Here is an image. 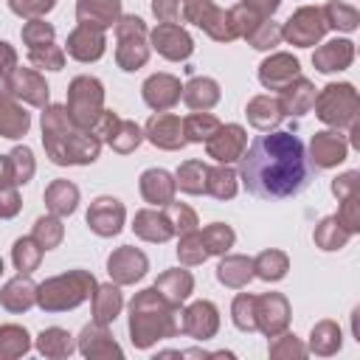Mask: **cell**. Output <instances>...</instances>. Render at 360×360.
<instances>
[{
  "label": "cell",
  "mask_w": 360,
  "mask_h": 360,
  "mask_svg": "<svg viewBox=\"0 0 360 360\" xmlns=\"http://www.w3.org/2000/svg\"><path fill=\"white\" fill-rule=\"evenodd\" d=\"M141 188H143V197L149 202H169L172 200V180L163 169H149L143 172L141 177Z\"/></svg>",
  "instance_id": "obj_10"
},
{
  "label": "cell",
  "mask_w": 360,
  "mask_h": 360,
  "mask_svg": "<svg viewBox=\"0 0 360 360\" xmlns=\"http://www.w3.org/2000/svg\"><path fill=\"white\" fill-rule=\"evenodd\" d=\"M135 233H141L143 239H158V242H163V239H169L172 236V228H169V219L166 217H160V214H152V211H141L138 217H135Z\"/></svg>",
  "instance_id": "obj_11"
},
{
  "label": "cell",
  "mask_w": 360,
  "mask_h": 360,
  "mask_svg": "<svg viewBox=\"0 0 360 360\" xmlns=\"http://www.w3.org/2000/svg\"><path fill=\"white\" fill-rule=\"evenodd\" d=\"M45 200H48V205H51L56 214H70V211L76 208L79 191H76V186H70V183L59 180V183H53V186L48 188Z\"/></svg>",
  "instance_id": "obj_14"
},
{
  "label": "cell",
  "mask_w": 360,
  "mask_h": 360,
  "mask_svg": "<svg viewBox=\"0 0 360 360\" xmlns=\"http://www.w3.org/2000/svg\"><path fill=\"white\" fill-rule=\"evenodd\" d=\"M20 202H17V194L14 191H0V217H11L17 214Z\"/></svg>",
  "instance_id": "obj_30"
},
{
  "label": "cell",
  "mask_w": 360,
  "mask_h": 360,
  "mask_svg": "<svg viewBox=\"0 0 360 360\" xmlns=\"http://www.w3.org/2000/svg\"><path fill=\"white\" fill-rule=\"evenodd\" d=\"M14 93L17 96H25L31 104H45V98H48V87H45V82H39L34 73H28V70H17L14 73Z\"/></svg>",
  "instance_id": "obj_13"
},
{
  "label": "cell",
  "mask_w": 360,
  "mask_h": 360,
  "mask_svg": "<svg viewBox=\"0 0 360 360\" xmlns=\"http://www.w3.org/2000/svg\"><path fill=\"white\" fill-rule=\"evenodd\" d=\"M101 104V84L90 76H79L70 84V112L82 127H90Z\"/></svg>",
  "instance_id": "obj_2"
},
{
  "label": "cell",
  "mask_w": 360,
  "mask_h": 360,
  "mask_svg": "<svg viewBox=\"0 0 360 360\" xmlns=\"http://www.w3.org/2000/svg\"><path fill=\"white\" fill-rule=\"evenodd\" d=\"M169 214L174 217V222H177L174 228H177V231H183V233H191V231H194L197 217H194V211H191V208H186V205H177V202H174V205L169 208Z\"/></svg>",
  "instance_id": "obj_27"
},
{
  "label": "cell",
  "mask_w": 360,
  "mask_h": 360,
  "mask_svg": "<svg viewBox=\"0 0 360 360\" xmlns=\"http://www.w3.org/2000/svg\"><path fill=\"white\" fill-rule=\"evenodd\" d=\"M149 141L158 143V146H166V149L180 146L183 138H180V124H177V118H172V115H155V118L149 121Z\"/></svg>",
  "instance_id": "obj_8"
},
{
  "label": "cell",
  "mask_w": 360,
  "mask_h": 360,
  "mask_svg": "<svg viewBox=\"0 0 360 360\" xmlns=\"http://www.w3.org/2000/svg\"><path fill=\"white\" fill-rule=\"evenodd\" d=\"M256 267H259V276L262 278H281L284 276V270H287V259L281 256V253H262L259 256V262H256Z\"/></svg>",
  "instance_id": "obj_22"
},
{
  "label": "cell",
  "mask_w": 360,
  "mask_h": 360,
  "mask_svg": "<svg viewBox=\"0 0 360 360\" xmlns=\"http://www.w3.org/2000/svg\"><path fill=\"white\" fill-rule=\"evenodd\" d=\"M239 174L248 194L259 200H287L309 186L315 166L298 135L264 132L239 155Z\"/></svg>",
  "instance_id": "obj_1"
},
{
  "label": "cell",
  "mask_w": 360,
  "mask_h": 360,
  "mask_svg": "<svg viewBox=\"0 0 360 360\" xmlns=\"http://www.w3.org/2000/svg\"><path fill=\"white\" fill-rule=\"evenodd\" d=\"M267 65H270V68H276L273 73H270V70H267V73H262V82H264L267 87H273V79H276L278 73H287V76H295V73H298V62H295V59H290V56H276L273 62L267 59Z\"/></svg>",
  "instance_id": "obj_24"
},
{
  "label": "cell",
  "mask_w": 360,
  "mask_h": 360,
  "mask_svg": "<svg viewBox=\"0 0 360 360\" xmlns=\"http://www.w3.org/2000/svg\"><path fill=\"white\" fill-rule=\"evenodd\" d=\"M143 98H146V104L155 107V110L169 107V104H174V101L180 98V84H177V79H172V76H152V79H146V84H143Z\"/></svg>",
  "instance_id": "obj_7"
},
{
  "label": "cell",
  "mask_w": 360,
  "mask_h": 360,
  "mask_svg": "<svg viewBox=\"0 0 360 360\" xmlns=\"http://www.w3.org/2000/svg\"><path fill=\"white\" fill-rule=\"evenodd\" d=\"M31 62L39 65V68H51V70H59L62 68V53L53 48V45H45V53L39 51H31Z\"/></svg>",
  "instance_id": "obj_28"
},
{
  "label": "cell",
  "mask_w": 360,
  "mask_h": 360,
  "mask_svg": "<svg viewBox=\"0 0 360 360\" xmlns=\"http://www.w3.org/2000/svg\"><path fill=\"white\" fill-rule=\"evenodd\" d=\"M98 20L96 25H110L112 17L118 14V0H79V20Z\"/></svg>",
  "instance_id": "obj_15"
},
{
  "label": "cell",
  "mask_w": 360,
  "mask_h": 360,
  "mask_svg": "<svg viewBox=\"0 0 360 360\" xmlns=\"http://www.w3.org/2000/svg\"><path fill=\"white\" fill-rule=\"evenodd\" d=\"M217 129H219V121H217L214 115H191V118L186 121V135H188V141H205V138H211Z\"/></svg>",
  "instance_id": "obj_20"
},
{
  "label": "cell",
  "mask_w": 360,
  "mask_h": 360,
  "mask_svg": "<svg viewBox=\"0 0 360 360\" xmlns=\"http://www.w3.org/2000/svg\"><path fill=\"white\" fill-rule=\"evenodd\" d=\"M34 236H37V239L42 242V248L48 250V248H53V245L62 239V225H59L56 219H39Z\"/></svg>",
  "instance_id": "obj_23"
},
{
  "label": "cell",
  "mask_w": 360,
  "mask_h": 360,
  "mask_svg": "<svg viewBox=\"0 0 360 360\" xmlns=\"http://www.w3.org/2000/svg\"><path fill=\"white\" fill-rule=\"evenodd\" d=\"M39 250L42 248H34V242L31 239H17L14 242V264H17V270L22 273H31L34 267H37V262H39Z\"/></svg>",
  "instance_id": "obj_21"
},
{
  "label": "cell",
  "mask_w": 360,
  "mask_h": 360,
  "mask_svg": "<svg viewBox=\"0 0 360 360\" xmlns=\"http://www.w3.org/2000/svg\"><path fill=\"white\" fill-rule=\"evenodd\" d=\"M158 287H160V290L172 287L169 298H172V301H183V298H186V295L191 292V276H188V273H183V270H172V273L160 276Z\"/></svg>",
  "instance_id": "obj_19"
},
{
  "label": "cell",
  "mask_w": 360,
  "mask_h": 360,
  "mask_svg": "<svg viewBox=\"0 0 360 360\" xmlns=\"http://www.w3.org/2000/svg\"><path fill=\"white\" fill-rule=\"evenodd\" d=\"M22 37H25V42H28L31 48H37V45H45V39L51 42L53 28H51V25H45V22H28V25H25V31H22Z\"/></svg>",
  "instance_id": "obj_26"
},
{
  "label": "cell",
  "mask_w": 360,
  "mask_h": 360,
  "mask_svg": "<svg viewBox=\"0 0 360 360\" xmlns=\"http://www.w3.org/2000/svg\"><path fill=\"white\" fill-rule=\"evenodd\" d=\"M34 290H37V287H34L28 278H22V276H20V278H14V281L3 290L0 301H3L8 309H14V312H17V309L31 307V301H34Z\"/></svg>",
  "instance_id": "obj_12"
},
{
  "label": "cell",
  "mask_w": 360,
  "mask_h": 360,
  "mask_svg": "<svg viewBox=\"0 0 360 360\" xmlns=\"http://www.w3.org/2000/svg\"><path fill=\"white\" fill-rule=\"evenodd\" d=\"M208 177H211V191L217 194V197H231L233 191H236V186H233V174L228 172V169H217V172H208Z\"/></svg>",
  "instance_id": "obj_25"
},
{
  "label": "cell",
  "mask_w": 360,
  "mask_h": 360,
  "mask_svg": "<svg viewBox=\"0 0 360 360\" xmlns=\"http://www.w3.org/2000/svg\"><path fill=\"white\" fill-rule=\"evenodd\" d=\"M53 6V0H11V8L20 14H39L48 11Z\"/></svg>",
  "instance_id": "obj_29"
},
{
  "label": "cell",
  "mask_w": 360,
  "mask_h": 360,
  "mask_svg": "<svg viewBox=\"0 0 360 360\" xmlns=\"http://www.w3.org/2000/svg\"><path fill=\"white\" fill-rule=\"evenodd\" d=\"M312 155L318 158V166H332V163L343 160V146L338 143V135L323 132L312 141Z\"/></svg>",
  "instance_id": "obj_16"
},
{
  "label": "cell",
  "mask_w": 360,
  "mask_h": 360,
  "mask_svg": "<svg viewBox=\"0 0 360 360\" xmlns=\"http://www.w3.org/2000/svg\"><path fill=\"white\" fill-rule=\"evenodd\" d=\"M68 53L87 62V59H98L104 53V37L98 28H90V22H84L82 28H76L68 39Z\"/></svg>",
  "instance_id": "obj_4"
},
{
  "label": "cell",
  "mask_w": 360,
  "mask_h": 360,
  "mask_svg": "<svg viewBox=\"0 0 360 360\" xmlns=\"http://www.w3.org/2000/svg\"><path fill=\"white\" fill-rule=\"evenodd\" d=\"M98 301H96V321L98 323H107L118 315V307H121V292L115 287H101L98 290Z\"/></svg>",
  "instance_id": "obj_18"
},
{
  "label": "cell",
  "mask_w": 360,
  "mask_h": 360,
  "mask_svg": "<svg viewBox=\"0 0 360 360\" xmlns=\"http://www.w3.org/2000/svg\"><path fill=\"white\" fill-rule=\"evenodd\" d=\"M121 219H124V208L118 200L112 197H98L90 211H87V225L98 233V236H112L121 231Z\"/></svg>",
  "instance_id": "obj_3"
},
{
  "label": "cell",
  "mask_w": 360,
  "mask_h": 360,
  "mask_svg": "<svg viewBox=\"0 0 360 360\" xmlns=\"http://www.w3.org/2000/svg\"><path fill=\"white\" fill-rule=\"evenodd\" d=\"M242 143H245V132H242V127H225L222 132H219V138L217 141H211V155L217 158V160H233V158H239L242 155Z\"/></svg>",
  "instance_id": "obj_9"
},
{
  "label": "cell",
  "mask_w": 360,
  "mask_h": 360,
  "mask_svg": "<svg viewBox=\"0 0 360 360\" xmlns=\"http://www.w3.org/2000/svg\"><path fill=\"white\" fill-rule=\"evenodd\" d=\"M219 98V93H217V84L211 82V79H194L188 87H186V101L191 104V107H211L214 101Z\"/></svg>",
  "instance_id": "obj_17"
},
{
  "label": "cell",
  "mask_w": 360,
  "mask_h": 360,
  "mask_svg": "<svg viewBox=\"0 0 360 360\" xmlns=\"http://www.w3.org/2000/svg\"><path fill=\"white\" fill-rule=\"evenodd\" d=\"M155 48H158L163 56H169V59H186L194 45H191V39H188L186 31H180V28L172 25V22H166V25H160V28L155 31Z\"/></svg>",
  "instance_id": "obj_5"
},
{
  "label": "cell",
  "mask_w": 360,
  "mask_h": 360,
  "mask_svg": "<svg viewBox=\"0 0 360 360\" xmlns=\"http://www.w3.org/2000/svg\"><path fill=\"white\" fill-rule=\"evenodd\" d=\"M0 273H3V262H0Z\"/></svg>",
  "instance_id": "obj_31"
},
{
  "label": "cell",
  "mask_w": 360,
  "mask_h": 360,
  "mask_svg": "<svg viewBox=\"0 0 360 360\" xmlns=\"http://www.w3.org/2000/svg\"><path fill=\"white\" fill-rule=\"evenodd\" d=\"M143 273H146V256L143 253L124 248L115 256H110V276H115L118 281H135Z\"/></svg>",
  "instance_id": "obj_6"
}]
</instances>
